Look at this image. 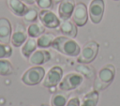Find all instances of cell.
Wrapping results in <instances>:
<instances>
[{
  "label": "cell",
  "mask_w": 120,
  "mask_h": 106,
  "mask_svg": "<svg viewBox=\"0 0 120 106\" xmlns=\"http://www.w3.org/2000/svg\"><path fill=\"white\" fill-rule=\"evenodd\" d=\"M80 105H81V102H80V100H79L78 98H70L67 102V104H66V106H80Z\"/></svg>",
  "instance_id": "cell-26"
},
{
  "label": "cell",
  "mask_w": 120,
  "mask_h": 106,
  "mask_svg": "<svg viewBox=\"0 0 120 106\" xmlns=\"http://www.w3.org/2000/svg\"><path fill=\"white\" fill-rule=\"evenodd\" d=\"M113 1H118V0H113Z\"/></svg>",
  "instance_id": "cell-30"
},
{
  "label": "cell",
  "mask_w": 120,
  "mask_h": 106,
  "mask_svg": "<svg viewBox=\"0 0 120 106\" xmlns=\"http://www.w3.org/2000/svg\"><path fill=\"white\" fill-rule=\"evenodd\" d=\"M12 55V48L8 44L0 42V59L8 58Z\"/></svg>",
  "instance_id": "cell-24"
},
{
  "label": "cell",
  "mask_w": 120,
  "mask_h": 106,
  "mask_svg": "<svg viewBox=\"0 0 120 106\" xmlns=\"http://www.w3.org/2000/svg\"><path fill=\"white\" fill-rule=\"evenodd\" d=\"M22 1L27 5H33L34 3H36V0H22Z\"/></svg>",
  "instance_id": "cell-27"
},
{
  "label": "cell",
  "mask_w": 120,
  "mask_h": 106,
  "mask_svg": "<svg viewBox=\"0 0 120 106\" xmlns=\"http://www.w3.org/2000/svg\"><path fill=\"white\" fill-rule=\"evenodd\" d=\"M14 72L13 65L10 61L2 58L0 59V75L1 76H8Z\"/></svg>",
  "instance_id": "cell-22"
},
{
  "label": "cell",
  "mask_w": 120,
  "mask_h": 106,
  "mask_svg": "<svg viewBox=\"0 0 120 106\" xmlns=\"http://www.w3.org/2000/svg\"><path fill=\"white\" fill-rule=\"evenodd\" d=\"M40 106H49V105H48V104H45V103H42Z\"/></svg>",
  "instance_id": "cell-29"
},
{
  "label": "cell",
  "mask_w": 120,
  "mask_h": 106,
  "mask_svg": "<svg viewBox=\"0 0 120 106\" xmlns=\"http://www.w3.org/2000/svg\"><path fill=\"white\" fill-rule=\"evenodd\" d=\"M38 47V42L35 39V38H30L28 39H26V41L22 44V54L24 58H29L31 56V54L36 51Z\"/></svg>",
  "instance_id": "cell-16"
},
{
  "label": "cell",
  "mask_w": 120,
  "mask_h": 106,
  "mask_svg": "<svg viewBox=\"0 0 120 106\" xmlns=\"http://www.w3.org/2000/svg\"><path fill=\"white\" fill-rule=\"evenodd\" d=\"M55 37L52 33H43L41 36L38 37L37 42H38V47L39 48H48L52 46V41L54 40Z\"/></svg>",
  "instance_id": "cell-19"
},
{
  "label": "cell",
  "mask_w": 120,
  "mask_h": 106,
  "mask_svg": "<svg viewBox=\"0 0 120 106\" xmlns=\"http://www.w3.org/2000/svg\"><path fill=\"white\" fill-rule=\"evenodd\" d=\"M75 6L76 5H75L74 0H62L58 7L59 19L62 21L68 20L72 16Z\"/></svg>",
  "instance_id": "cell-11"
},
{
  "label": "cell",
  "mask_w": 120,
  "mask_h": 106,
  "mask_svg": "<svg viewBox=\"0 0 120 106\" xmlns=\"http://www.w3.org/2000/svg\"><path fill=\"white\" fill-rule=\"evenodd\" d=\"M98 101V91L92 90L87 93L82 99L80 106H97Z\"/></svg>",
  "instance_id": "cell-17"
},
{
  "label": "cell",
  "mask_w": 120,
  "mask_h": 106,
  "mask_svg": "<svg viewBox=\"0 0 120 106\" xmlns=\"http://www.w3.org/2000/svg\"><path fill=\"white\" fill-rule=\"evenodd\" d=\"M105 4L104 0H92L89 8H88V14L90 20L93 23H99L103 18L104 14Z\"/></svg>",
  "instance_id": "cell-7"
},
{
  "label": "cell",
  "mask_w": 120,
  "mask_h": 106,
  "mask_svg": "<svg viewBox=\"0 0 120 106\" xmlns=\"http://www.w3.org/2000/svg\"><path fill=\"white\" fill-rule=\"evenodd\" d=\"M12 27L8 18H0V42L8 44L11 40Z\"/></svg>",
  "instance_id": "cell-12"
},
{
  "label": "cell",
  "mask_w": 120,
  "mask_h": 106,
  "mask_svg": "<svg viewBox=\"0 0 120 106\" xmlns=\"http://www.w3.org/2000/svg\"><path fill=\"white\" fill-rule=\"evenodd\" d=\"M8 7L10 11L18 17H22L28 9L26 4L22 0H8Z\"/></svg>",
  "instance_id": "cell-14"
},
{
  "label": "cell",
  "mask_w": 120,
  "mask_h": 106,
  "mask_svg": "<svg viewBox=\"0 0 120 106\" xmlns=\"http://www.w3.org/2000/svg\"><path fill=\"white\" fill-rule=\"evenodd\" d=\"M62 0H53V2L54 3H59V2H61Z\"/></svg>",
  "instance_id": "cell-28"
},
{
  "label": "cell",
  "mask_w": 120,
  "mask_h": 106,
  "mask_svg": "<svg viewBox=\"0 0 120 106\" xmlns=\"http://www.w3.org/2000/svg\"><path fill=\"white\" fill-rule=\"evenodd\" d=\"M52 47L54 50L58 51L60 53L67 56H78L81 52L79 44L73 38L66 36H60L55 38L52 41Z\"/></svg>",
  "instance_id": "cell-1"
},
{
  "label": "cell",
  "mask_w": 120,
  "mask_h": 106,
  "mask_svg": "<svg viewBox=\"0 0 120 106\" xmlns=\"http://www.w3.org/2000/svg\"><path fill=\"white\" fill-rule=\"evenodd\" d=\"M38 19L42 25L50 29L57 28L60 25V19L50 9H42L38 13Z\"/></svg>",
  "instance_id": "cell-8"
},
{
  "label": "cell",
  "mask_w": 120,
  "mask_h": 106,
  "mask_svg": "<svg viewBox=\"0 0 120 106\" xmlns=\"http://www.w3.org/2000/svg\"><path fill=\"white\" fill-rule=\"evenodd\" d=\"M36 4L42 9H50L52 7L53 0H36Z\"/></svg>",
  "instance_id": "cell-25"
},
{
  "label": "cell",
  "mask_w": 120,
  "mask_h": 106,
  "mask_svg": "<svg viewBox=\"0 0 120 106\" xmlns=\"http://www.w3.org/2000/svg\"><path fill=\"white\" fill-rule=\"evenodd\" d=\"M83 82V77L79 72H69L65 75L59 83L61 91H70L77 89Z\"/></svg>",
  "instance_id": "cell-5"
},
{
  "label": "cell",
  "mask_w": 120,
  "mask_h": 106,
  "mask_svg": "<svg viewBox=\"0 0 120 106\" xmlns=\"http://www.w3.org/2000/svg\"><path fill=\"white\" fill-rule=\"evenodd\" d=\"M44 76H45L44 68L40 66H34L23 72L21 80L24 84L33 86L40 83L41 81H43Z\"/></svg>",
  "instance_id": "cell-4"
},
{
  "label": "cell",
  "mask_w": 120,
  "mask_h": 106,
  "mask_svg": "<svg viewBox=\"0 0 120 106\" xmlns=\"http://www.w3.org/2000/svg\"><path fill=\"white\" fill-rule=\"evenodd\" d=\"M38 17V12L37 10V8H28V9L26 10L25 14L22 16L23 18V21L26 22V23H35L37 21Z\"/></svg>",
  "instance_id": "cell-23"
},
{
  "label": "cell",
  "mask_w": 120,
  "mask_h": 106,
  "mask_svg": "<svg viewBox=\"0 0 120 106\" xmlns=\"http://www.w3.org/2000/svg\"><path fill=\"white\" fill-rule=\"evenodd\" d=\"M98 49H99V45L95 40H91L85 43L81 49V52L78 55V58H77L78 63L89 64L93 62L98 55Z\"/></svg>",
  "instance_id": "cell-3"
},
{
  "label": "cell",
  "mask_w": 120,
  "mask_h": 106,
  "mask_svg": "<svg viewBox=\"0 0 120 106\" xmlns=\"http://www.w3.org/2000/svg\"><path fill=\"white\" fill-rule=\"evenodd\" d=\"M76 70L81 73L82 75L85 76L87 79L89 80H94L96 78V71H95V68H93L92 67L90 66H87L86 64H81V65H78L76 68Z\"/></svg>",
  "instance_id": "cell-20"
},
{
  "label": "cell",
  "mask_w": 120,
  "mask_h": 106,
  "mask_svg": "<svg viewBox=\"0 0 120 106\" xmlns=\"http://www.w3.org/2000/svg\"><path fill=\"white\" fill-rule=\"evenodd\" d=\"M68 102V95L57 92L52 95L51 98V106H66Z\"/></svg>",
  "instance_id": "cell-21"
},
{
  "label": "cell",
  "mask_w": 120,
  "mask_h": 106,
  "mask_svg": "<svg viewBox=\"0 0 120 106\" xmlns=\"http://www.w3.org/2000/svg\"><path fill=\"white\" fill-rule=\"evenodd\" d=\"M28 59L32 66H40L51 59V53L46 50H38L35 51Z\"/></svg>",
  "instance_id": "cell-13"
},
{
  "label": "cell",
  "mask_w": 120,
  "mask_h": 106,
  "mask_svg": "<svg viewBox=\"0 0 120 106\" xmlns=\"http://www.w3.org/2000/svg\"><path fill=\"white\" fill-rule=\"evenodd\" d=\"M88 9L84 3H78L75 6L74 11L72 13V22L77 26H83L86 24L88 20Z\"/></svg>",
  "instance_id": "cell-9"
},
{
  "label": "cell",
  "mask_w": 120,
  "mask_h": 106,
  "mask_svg": "<svg viewBox=\"0 0 120 106\" xmlns=\"http://www.w3.org/2000/svg\"><path fill=\"white\" fill-rule=\"evenodd\" d=\"M63 78V69L59 66H53L49 69L47 74L44 76L42 85L46 88L56 86Z\"/></svg>",
  "instance_id": "cell-6"
},
{
  "label": "cell",
  "mask_w": 120,
  "mask_h": 106,
  "mask_svg": "<svg viewBox=\"0 0 120 106\" xmlns=\"http://www.w3.org/2000/svg\"><path fill=\"white\" fill-rule=\"evenodd\" d=\"M27 33H26V29L25 26L21 23H17L14 26L12 35H11V44L14 47H20L22 46L27 39Z\"/></svg>",
  "instance_id": "cell-10"
},
{
  "label": "cell",
  "mask_w": 120,
  "mask_h": 106,
  "mask_svg": "<svg viewBox=\"0 0 120 106\" xmlns=\"http://www.w3.org/2000/svg\"><path fill=\"white\" fill-rule=\"evenodd\" d=\"M59 28H60V32L64 36L71 38H76V36L78 34L77 25L73 22H70V21H68V20L67 21H63V23H60Z\"/></svg>",
  "instance_id": "cell-15"
},
{
  "label": "cell",
  "mask_w": 120,
  "mask_h": 106,
  "mask_svg": "<svg viewBox=\"0 0 120 106\" xmlns=\"http://www.w3.org/2000/svg\"><path fill=\"white\" fill-rule=\"evenodd\" d=\"M115 77V68L112 64H107L101 68L98 73V77L94 83V88L97 91L106 89Z\"/></svg>",
  "instance_id": "cell-2"
},
{
  "label": "cell",
  "mask_w": 120,
  "mask_h": 106,
  "mask_svg": "<svg viewBox=\"0 0 120 106\" xmlns=\"http://www.w3.org/2000/svg\"><path fill=\"white\" fill-rule=\"evenodd\" d=\"M45 26L38 23H32L27 27V35L30 38H38L45 32Z\"/></svg>",
  "instance_id": "cell-18"
}]
</instances>
